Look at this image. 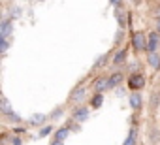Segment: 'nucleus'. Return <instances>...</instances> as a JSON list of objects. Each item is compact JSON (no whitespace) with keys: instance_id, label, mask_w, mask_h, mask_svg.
I'll use <instances>...</instances> for the list:
<instances>
[{"instance_id":"14","label":"nucleus","mask_w":160,"mask_h":145,"mask_svg":"<svg viewBox=\"0 0 160 145\" xmlns=\"http://www.w3.org/2000/svg\"><path fill=\"white\" fill-rule=\"evenodd\" d=\"M85 96H87V91H85L83 87H79L77 91L72 92V100H73V102H81V100H85Z\"/></svg>"},{"instance_id":"21","label":"nucleus","mask_w":160,"mask_h":145,"mask_svg":"<svg viewBox=\"0 0 160 145\" xmlns=\"http://www.w3.org/2000/svg\"><path fill=\"white\" fill-rule=\"evenodd\" d=\"M19 15H21V8L15 6V8L10 10V19H15V17H19Z\"/></svg>"},{"instance_id":"3","label":"nucleus","mask_w":160,"mask_h":145,"mask_svg":"<svg viewBox=\"0 0 160 145\" xmlns=\"http://www.w3.org/2000/svg\"><path fill=\"white\" fill-rule=\"evenodd\" d=\"M73 121L75 122H85L87 119H89V115H91V109L87 108V106H79V108H75L73 109Z\"/></svg>"},{"instance_id":"2","label":"nucleus","mask_w":160,"mask_h":145,"mask_svg":"<svg viewBox=\"0 0 160 145\" xmlns=\"http://www.w3.org/2000/svg\"><path fill=\"white\" fill-rule=\"evenodd\" d=\"M128 87L132 92H139V89L145 87V76L143 74H132L128 79Z\"/></svg>"},{"instance_id":"22","label":"nucleus","mask_w":160,"mask_h":145,"mask_svg":"<svg viewBox=\"0 0 160 145\" xmlns=\"http://www.w3.org/2000/svg\"><path fill=\"white\" fill-rule=\"evenodd\" d=\"M62 113H64V109H62V108H57L49 117H51V119H58V117H62Z\"/></svg>"},{"instance_id":"1","label":"nucleus","mask_w":160,"mask_h":145,"mask_svg":"<svg viewBox=\"0 0 160 145\" xmlns=\"http://www.w3.org/2000/svg\"><path fill=\"white\" fill-rule=\"evenodd\" d=\"M132 47H134V51H138V53L145 51V49H147V36H145L143 32H134V34H132Z\"/></svg>"},{"instance_id":"26","label":"nucleus","mask_w":160,"mask_h":145,"mask_svg":"<svg viewBox=\"0 0 160 145\" xmlns=\"http://www.w3.org/2000/svg\"><path fill=\"white\" fill-rule=\"evenodd\" d=\"M152 13H154L156 21H158V19H160V6H154V8H152Z\"/></svg>"},{"instance_id":"11","label":"nucleus","mask_w":160,"mask_h":145,"mask_svg":"<svg viewBox=\"0 0 160 145\" xmlns=\"http://www.w3.org/2000/svg\"><path fill=\"white\" fill-rule=\"evenodd\" d=\"M147 62L152 70H160V53H151L147 57Z\"/></svg>"},{"instance_id":"19","label":"nucleus","mask_w":160,"mask_h":145,"mask_svg":"<svg viewBox=\"0 0 160 145\" xmlns=\"http://www.w3.org/2000/svg\"><path fill=\"white\" fill-rule=\"evenodd\" d=\"M8 47H10V38L0 40V53H6V51H8Z\"/></svg>"},{"instance_id":"20","label":"nucleus","mask_w":160,"mask_h":145,"mask_svg":"<svg viewBox=\"0 0 160 145\" xmlns=\"http://www.w3.org/2000/svg\"><path fill=\"white\" fill-rule=\"evenodd\" d=\"M158 98H160V92L158 91L152 92V96H151V108H156L158 106Z\"/></svg>"},{"instance_id":"18","label":"nucleus","mask_w":160,"mask_h":145,"mask_svg":"<svg viewBox=\"0 0 160 145\" xmlns=\"http://www.w3.org/2000/svg\"><path fill=\"white\" fill-rule=\"evenodd\" d=\"M51 132H53V126H51V124H47V126H42V130L38 132V138H47Z\"/></svg>"},{"instance_id":"5","label":"nucleus","mask_w":160,"mask_h":145,"mask_svg":"<svg viewBox=\"0 0 160 145\" xmlns=\"http://www.w3.org/2000/svg\"><path fill=\"white\" fill-rule=\"evenodd\" d=\"M158 45H160V34L158 32H151L147 36V51H149V55L151 53H156V47Z\"/></svg>"},{"instance_id":"17","label":"nucleus","mask_w":160,"mask_h":145,"mask_svg":"<svg viewBox=\"0 0 160 145\" xmlns=\"http://www.w3.org/2000/svg\"><path fill=\"white\" fill-rule=\"evenodd\" d=\"M108 62H109V53H106V55H100V57H98V60L94 62V70H98V68H104Z\"/></svg>"},{"instance_id":"29","label":"nucleus","mask_w":160,"mask_h":145,"mask_svg":"<svg viewBox=\"0 0 160 145\" xmlns=\"http://www.w3.org/2000/svg\"><path fill=\"white\" fill-rule=\"evenodd\" d=\"M51 145H62V143H60V141H53Z\"/></svg>"},{"instance_id":"8","label":"nucleus","mask_w":160,"mask_h":145,"mask_svg":"<svg viewBox=\"0 0 160 145\" xmlns=\"http://www.w3.org/2000/svg\"><path fill=\"white\" fill-rule=\"evenodd\" d=\"M47 117L49 115H45V113H34L30 119H28V124H32V126H38V124H43L45 121H47Z\"/></svg>"},{"instance_id":"10","label":"nucleus","mask_w":160,"mask_h":145,"mask_svg":"<svg viewBox=\"0 0 160 145\" xmlns=\"http://www.w3.org/2000/svg\"><path fill=\"white\" fill-rule=\"evenodd\" d=\"M70 132H72V130H70L68 126H62V128L55 130V141H60V143H62V141L70 136Z\"/></svg>"},{"instance_id":"28","label":"nucleus","mask_w":160,"mask_h":145,"mask_svg":"<svg viewBox=\"0 0 160 145\" xmlns=\"http://www.w3.org/2000/svg\"><path fill=\"white\" fill-rule=\"evenodd\" d=\"M156 32H158V34H160V19H158V21H156Z\"/></svg>"},{"instance_id":"24","label":"nucleus","mask_w":160,"mask_h":145,"mask_svg":"<svg viewBox=\"0 0 160 145\" xmlns=\"http://www.w3.org/2000/svg\"><path fill=\"white\" fill-rule=\"evenodd\" d=\"M119 25H121V28L126 27V19H124V13H122V12L119 13Z\"/></svg>"},{"instance_id":"6","label":"nucleus","mask_w":160,"mask_h":145,"mask_svg":"<svg viewBox=\"0 0 160 145\" xmlns=\"http://www.w3.org/2000/svg\"><path fill=\"white\" fill-rule=\"evenodd\" d=\"M106 89H109V78H98L94 81V91L96 94H102Z\"/></svg>"},{"instance_id":"25","label":"nucleus","mask_w":160,"mask_h":145,"mask_svg":"<svg viewBox=\"0 0 160 145\" xmlns=\"http://www.w3.org/2000/svg\"><path fill=\"white\" fill-rule=\"evenodd\" d=\"M10 143H12V145H23V141H21V138H17V136H13V138L10 139Z\"/></svg>"},{"instance_id":"4","label":"nucleus","mask_w":160,"mask_h":145,"mask_svg":"<svg viewBox=\"0 0 160 145\" xmlns=\"http://www.w3.org/2000/svg\"><path fill=\"white\" fill-rule=\"evenodd\" d=\"M12 30H13V25H12V19L4 17L0 21V40H6L12 36Z\"/></svg>"},{"instance_id":"7","label":"nucleus","mask_w":160,"mask_h":145,"mask_svg":"<svg viewBox=\"0 0 160 145\" xmlns=\"http://www.w3.org/2000/svg\"><path fill=\"white\" fill-rule=\"evenodd\" d=\"M128 100H130V108H132V109H136V111H138V109H141L143 98H141V94H139V92H130V98H128Z\"/></svg>"},{"instance_id":"27","label":"nucleus","mask_w":160,"mask_h":145,"mask_svg":"<svg viewBox=\"0 0 160 145\" xmlns=\"http://www.w3.org/2000/svg\"><path fill=\"white\" fill-rule=\"evenodd\" d=\"M111 4H113L115 8H121V6H122V2H119V0H115V2H111Z\"/></svg>"},{"instance_id":"9","label":"nucleus","mask_w":160,"mask_h":145,"mask_svg":"<svg viewBox=\"0 0 160 145\" xmlns=\"http://www.w3.org/2000/svg\"><path fill=\"white\" fill-rule=\"evenodd\" d=\"M122 72H115V74H111L109 76V89H115V87H119L121 83H122Z\"/></svg>"},{"instance_id":"13","label":"nucleus","mask_w":160,"mask_h":145,"mask_svg":"<svg viewBox=\"0 0 160 145\" xmlns=\"http://www.w3.org/2000/svg\"><path fill=\"white\" fill-rule=\"evenodd\" d=\"M136 143H138V128H130L128 138L124 139V143H122V145H136Z\"/></svg>"},{"instance_id":"23","label":"nucleus","mask_w":160,"mask_h":145,"mask_svg":"<svg viewBox=\"0 0 160 145\" xmlns=\"http://www.w3.org/2000/svg\"><path fill=\"white\" fill-rule=\"evenodd\" d=\"M8 119H10V121H12V122H21V117H19V115H17V113H15V111H13V113H12V115H8Z\"/></svg>"},{"instance_id":"16","label":"nucleus","mask_w":160,"mask_h":145,"mask_svg":"<svg viewBox=\"0 0 160 145\" xmlns=\"http://www.w3.org/2000/svg\"><path fill=\"white\" fill-rule=\"evenodd\" d=\"M124 60H126V51H124V49L117 51V53H115V57H113V64H115V66H119V64H122Z\"/></svg>"},{"instance_id":"12","label":"nucleus","mask_w":160,"mask_h":145,"mask_svg":"<svg viewBox=\"0 0 160 145\" xmlns=\"http://www.w3.org/2000/svg\"><path fill=\"white\" fill-rule=\"evenodd\" d=\"M0 113H2V115H12L13 111H12V104H10V100L8 98H2V100H0Z\"/></svg>"},{"instance_id":"15","label":"nucleus","mask_w":160,"mask_h":145,"mask_svg":"<svg viewBox=\"0 0 160 145\" xmlns=\"http://www.w3.org/2000/svg\"><path fill=\"white\" fill-rule=\"evenodd\" d=\"M102 104H104V94H94V96L91 98V108H92V109L102 108Z\"/></svg>"}]
</instances>
